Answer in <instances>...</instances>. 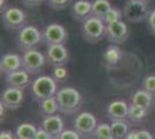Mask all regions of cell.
Wrapping results in <instances>:
<instances>
[{"label":"cell","mask_w":155,"mask_h":139,"mask_svg":"<svg viewBox=\"0 0 155 139\" xmlns=\"http://www.w3.org/2000/svg\"><path fill=\"white\" fill-rule=\"evenodd\" d=\"M125 139H154V137L147 130H131Z\"/></svg>","instance_id":"cell-28"},{"label":"cell","mask_w":155,"mask_h":139,"mask_svg":"<svg viewBox=\"0 0 155 139\" xmlns=\"http://www.w3.org/2000/svg\"><path fill=\"white\" fill-rule=\"evenodd\" d=\"M58 82L52 78V75H39L32 80L30 85V92L35 101L41 102L43 100L56 96L58 92Z\"/></svg>","instance_id":"cell-2"},{"label":"cell","mask_w":155,"mask_h":139,"mask_svg":"<svg viewBox=\"0 0 155 139\" xmlns=\"http://www.w3.org/2000/svg\"><path fill=\"white\" fill-rule=\"evenodd\" d=\"M51 75L57 82H64L65 80L68 78V71L65 66L53 67Z\"/></svg>","instance_id":"cell-27"},{"label":"cell","mask_w":155,"mask_h":139,"mask_svg":"<svg viewBox=\"0 0 155 139\" xmlns=\"http://www.w3.org/2000/svg\"><path fill=\"white\" fill-rule=\"evenodd\" d=\"M38 111L43 118L52 116V115H56V114L58 113L59 108H58V103H57L56 96L49 98V99L43 100V101L38 102Z\"/></svg>","instance_id":"cell-20"},{"label":"cell","mask_w":155,"mask_h":139,"mask_svg":"<svg viewBox=\"0 0 155 139\" xmlns=\"http://www.w3.org/2000/svg\"><path fill=\"white\" fill-rule=\"evenodd\" d=\"M0 139H15V134L9 130H2L0 132Z\"/></svg>","instance_id":"cell-35"},{"label":"cell","mask_w":155,"mask_h":139,"mask_svg":"<svg viewBox=\"0 0 155 139\" xmlns=\"http://www.w3.org/2000/svg\"><path fill=\"white\" fill-rule=\"evenodd\" d=\"M81 33L86 42L95 44L107 37V25L101 18L91 15L82 22Z\"/></svg>","instance_id":"cell-3"},{"label":"cell","mask_w":155,"mask_h":139,"mask_svg":"<svg viewBox=\"0 0 155 139\" xmlns=\"http://www.w3.org/2000/svg\"><path fill=\"white\" fill-rule=\"evenodd\" d=\"M48 6L54 9V11H61L65 9L67 6H70L72 0H45Z\"/></svg>","instance_id":"cell-30"},{"label":"cell","mask_w":155,"mask_h":139,"mask_svg":"<svg viewBox=\"0 0 155 139\" xmlns=\"http://www.w3.org/2000/svg\"><path fill=\"white\" fill-rule=\"evenodd\" d=\"M72 16L74 20L82 21L91 16V1L89 0H75L72 5Z\"/></svg>","instance_id":"cell-17"},{"label":"cell","mask_w":155,"mask_h":139,"mask_svg":"<svg viewBox=\"0 0 155 139\" xmlns=\"http://www.w3.org/2000/svg\"><path fill=\"white\" fill-rule=\"evenodd\" d=\"M45 57L48 64L51 66H65L70 60V51L65 44L48 45Z\"/></svg>","instance_id":"cell-10"},{"label":"cell","mask_w":155,"mask_h":139,"mask_svg":"<svg viewBox=\"0 0 155 139\" xmlns=\"http://www.w3.org/2000/svg\"><path fill=\"white\" fill-rule=\"evenodd\" d=\"M7 87H14V88H20V89H25L28 86L31 85V79H30V74L27 72L26 70L21 68L19 71H15L9 74H7L5 78Z\"/></svg>","instance_id":"cell-14"},{"label":"cell","mask_w":155,"mask_h":139,"mask_svg":"<svg viewBox=\"0 0 155 139\" xmlns=\"http://www.w3.org/2000/svg\"><path fill=\"white\" fill-rule=\"evenodd\" d=\"M22 4L26 7H29V8H35V7H38L44 0H21Z\"/></svg>","instance_id":"cell-34"},{"label":"cell","mask_w":155,"mask_h":139,"mask_svg":"<svg viewBox=\"0 0 155 139\" xmlns=\"http://www.w3.org/2000/svg\"><path fill=\"white\" fill-rule=\"evenodd\" d=\"M46 63L45 55H43L38 49L28 50L22 55V68L26 70L30 75L42 72Z\"/></svg>","instance_id":"cell-7"},{"label":"cell","mask_w":155,"mask_h":139,"mask_svg":"<svg viewBox=\"0 0 155 139\" xmlns=\"http://www.w3.org/2000/svg\"><path fill=\"white\" fill-rule=\"evenodd\" d=\"M129 107L130 104L124 100H114L107 107V115L111 122L127 119Z\"/></svg>","instance_id":"cell-13"},{"label":"cell","mask_w":155,"mask_h":139,"mask_svg":"<svg viewBox=\"0 0 155 139\" xmlns=\"http://www.w3.org/2000/svg\"><path fill=\"white\" fill-rule=\"evenodd\" d=\"M150 12L148 1L142 0H127L123 8L124 19L130 23H140L147 20Z\"/></svg>","instance_id":"cell-5"},{"label":"cell","mask_w":155,"mask_h":139,"mask_svg":"<svg viewBox=\"0 0 155 139\" xmlns=\"http://www.w3.org/2000/svg\"><path fill=\"white\" fill-rule=\"evenodd\" d=\"M147 26H148L149 31L155 35V9H153L149 14L148 19H147Z\"/></svg>","instance_id":"cell-32"},{"label":"cell","mask_w":155,"mask_h":139,"mask_svg":"<svg viewBox=\"0 0 155 139\" xmlns=\"http://www.w3.org/2000/svg\"><path fill=\"white\" fill-rule=\"evenodd\" d=\"M25 101V93L23 89L14 88V87H7L1 94L0 103L5 106L8 110H16L22 106Z\"/></svg>","instance_id":"cell-12"},{"label":"cell","mask_w":155,"mask_h":139,"mask_svg":"<svg viewBox=\"0 0 155 139\" xmlns=\"http://www.w3.org/2000/svg\"><path fill=\"white\" fill-rule=\"evenodd\" d=\"M97 126V119L94 114L89 111H82L78 114L74 118V130L84 138H89L93 136Z\"/></svg>","instance_id":"cell-9"},{"label":"cell","mask_w":155,"mask_h":139,"mask_svg":"<svg viewBox=\"0 0 155 139\" xmlns=\"http://www.w3.org/2000/svg\"><path fill=\"white\" fill-rule=\"evenodd\" d=\"M38 127L32 123H22L15 130V139H35Z\"/></svg>","instance_id":"cell-21"},{"label":"cell","mask_w":155,"mask_h":139,"mask_svg":"<svg viewBox=\"0 0 155 139\" xmlns=\"http://www.w3.org/2000/svg\"><path fill=\"white\" fill-rule=\"evenodd\" d=\"M111 131L114 134L115 139H125L127 133L131 131L130 130L129 123L126 122V119L124 121H114L111 122Z\"/></svg>","instance_id":"cell-22"},{"label":"cell","mask_w":155,"mask_h":139,"mask_svg":"<svg viewBox=\"0 0 155 139\" xmlns=\"http://www.w3.org/2000/svg\"><path fill=\"white\" fill-rule=\"evenodd\" d=\"M124 15H123V11L118 7H111L109 11L105 13L102 20L104 21L105 25H110V23H114V22H117V21L123 20Z\"/></svg>","instance_id":"cell-26"},{"label":"cell","mask_w":155,"mask_h":139,"mask_svg":"<svg viewBox=\"0 0 155 139\" xmlns=\"http://www.w3.org/2000/svg\"><path fill=\"white\" fill-rule=\"evenodd\" d=\"M35 139H54V138L48 131H45L43 127H38V130L36 132V136H35Z\"/></svg>","instance_id":"cell-33"},{"label":"cell","mask_w":155,"mask_h":139,"mask_svg":"<svg viewBox=\"0 0 155 139\" xmlns=\"http://www.w3.org/2000/svg\"><path fill=\"white\" fill-rule=\"evenodd\" d=\"M60 113L65 115H71L77 113L82 103V96L80 92L74 87H64L58 89L56 94Z\"/></svg>","instance_id":"cell-1"},{"label":"cell","mask_w":155,"mask_h":139,"mask_svg":"<svg viewBox=\"0 0 155 139\" xmlns=\"http://www.w3.org/2000/svg\"><path fill=\"white\" fill-rule=\"evenodd\" d=\"M111 7L109 0H91V15L102 19Z\"/></svg>","instance_id":"cell-23"},{"label":"cell","mask_w":155,"mask_h":139,"mask_svg":"<svg viewBox=\"0 0 155 139\" xmlns=\"http://www.w3.org/2000/svg\"><path fill=\"white\" fill-rule=\"evenodd\" d=\"M103 59L108 67L117 66L123 59V51L117 44H110L105 48L103 52Z\"/></svg>","instance_id":"cell-18"},{"label":"cell","mask_w":155,"mask_h":139,"mask_svg":"<svg viewBox=\"0 0 155 139\" xmlns=\"http://www.w3.org/2000/svg\"><path fill=\"white\" fill-rule=\"evenodd\" d=\"M1 21L7 30H20L27 26V14L16 6H8L1 12Z\"/></svg>","instance_id":"cell-6"},{"label":"cell","mask_w":155,"mask_h":139,"mask_svg":"<svg viewBox=\"0 0 155 139\" xmlns=\"http://www.w3.org/2000/svg\"><path fill=\"white\" fill-rule=\"evenodd\" d=\"M141 88L150 93L152 95L155 94V74H148L142 80Z\"/></svg>","instance_id":"cell-29"},{"label":"cell","mask_w":155,"mask_h":139,"mask_svg":"<svg viewBox=\"0 0 155 139\" xmlns=\"http://www.w3.org/2000/svg\"><path fill=\"white\" fill-rule=\"evenodd\" d=\"M152 101H153V95L148 93L145 89H138L133 95H132V99H131V103L136 104V106L140 107L146 109L147 111L150 110V106H152Z\"/></svg>","instance_id":"cell-19"},{"label":"cell","mask_w":155,"mask_h":139,"mask_svg":"<svg viewBox=\"0 0 155 139\" xmlns=\"http://www.w3.org/2000/svg\"><path fill=\"white\" fill-rule=\"evenodd\" d=\"M22 68V56L15 52L5 53L0 59V70L4 74H9Z\"/></svg>","instance_id":"cell-15"},{"label":"cell","mask_w":155,"mask_h":139,"mask_svg":"<svg viewBox=\"0 0 155 139\" xmlns=\"http://www.w3.org/2000/svg\"><path fill=\"white\" fill-rule=\"evenodd\" d=\"M149 111L146 109L140 108V107L136 106L133 103H130L129 107V115H127V119L132 123H140L142 121H145Z\"/></svg>","instance_id":"cell-24"},{"label":"cell","mask_w":155,"mask_h":139,"mask_svg":"<svg viewBox=\"0 0 155 139\" xmlns=\"http://www.w3.org/2000/svg\"><path fill=\"white\" fill-rule=\"evenodd\" d=\"M43 31V38L46 45H54V44H65L68 40V33L67 29L63 25L52 22L44 27Z\"/></svg>","instance_id":"cell-8"},{"label":"cell","mask_w":155,"mask_h":139,"mask_svg":"<svg viewBox=\"0 0 155 139\" xmlns=\"http://www.w3.org/2000/svg\"><path fill=\"white\" fill-rule=\"evenodd\" d=\"M142 1H148V0H142Z\"/></svg>","instance_id":"cell-37"},{"label":"cell","mask_w":155,"mask_h":139,"mask_svg":"<svg viewBox=\"0 0 155 139\" xmlns=\"http://www.w3.org/2000/svg\"><path fill=\"white\" fill-rule=\"evenodd\" d=\"M16 42H18V46L23 52L32 49H37L44 42L43 31H41L34 25H27L19 30Z\"/></svg>","instance_id":"cell-4"},{"label":"cell","mask_w":155,"mask_h":139,"mask_svg":"<svg viewBox=\"0 0 155 139\" xmlns=\"http://www.w3.org/2000/svg\"><path fill=\"white\" fill-rule=\"evenodd\" d=\"M64 126V121L58 114L49 116V117H44L41 123V127H43L45 131H48L54 139L65 130Z\"/></svg>","instance_id":"cell-16"},{"label":"cell","mask_w":155,"mask_h":139,"mask_svg":"<svg viewBox=\"0 0 155 139\" xmlns=\"http://www.w3.org/2000/svg\"><path fill=\"white\" fill-rule=\"evenodd\" d=\"M0 4H1V5H0V6H1V12H2V11H5V9H6L7 7V2H6V0H0Z\"/></svg>","instance_id":"cell-36"},{"label":"cell","mask_w":155,"mask_h":139,"mask_svg":"<svg viewBox=\"0 0 155 139\" xmlns=\"http://www.w3.org/2000/svg\"><path fill=\"white\" fill-rule=\"evenodd\" d=\"M130 36V29L126 22L123 20L107 25V40L111 44L120 45L126 42Z\"/></svg>","instance_id":"cell-11"},{"label":"cell","mask_w":155,"mask_h":139,"mask_svg":"<svg viewBox=\"0 0 155 139\" xmlns=\"http://www.w3.org/2000/svg\"><path fill=\"white\" fill-rule=\"evenodd\" d=\"M56 139H81V136L79 134L77 130H71V129L66 130L65 129Z\"/></svg>","instance_id":"cell-31"},{"label":"cell","mask_w":155,"mask_h":139,"mask_svg":"<svg viewBox=\"0 0 155 139\" xmlns=\"http://www.w3.org/2000/svg\"><path fill=\"white\" fill-rule=\"evenodd\" d=\"M93 139H115L111 131V125L108 123H100L97 124L95 131L91 136Z\"/></svg>","instance_id":"cell-25"}]
</instances>
